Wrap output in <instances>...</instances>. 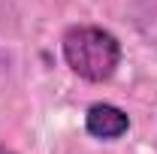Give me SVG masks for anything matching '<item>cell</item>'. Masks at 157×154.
<instances>
[{"instance_id": "cell-1", "label": "cell", "mask_w": 157, "mask_h": 154, "mask_svg": "<svg viewBox=\"0 0 157 154\" xmlns=\"http://www.w3.org/2000/svg\"><path fill=\"white\" fill-rule=\"evenodd\" d=\"M60 55L78 79L91 85H103L118 73L124 48L121 39L100 24H73L63 30Z\"/></svg>"}, {"instance_id": "cell-2", "label": "cell", "mask_w": 157, "mask_h": 154, "mask_svg": "<svg viewBox=\"0 0 157 154\" xmlns=\"http://www.w3.org/2000/svg\"><path fill=\"white\" fill-rule=\"evenodd\" d=\"M85 130L100 142H115L130 130V115L115 103H91L85 112Z\"/></svg>"}, {"instance_id": "cell-3", "label": "cell", "mask_w": 157, "mask_h": 154, "mask_svg": "<svg viewBox=\"0 0 157 154\" xmlns=\"http://www.w3.org/2000/svg\"><path fill=\"white\" fill-rule=\"evenodd\" d=\"M0 154H15L12 148H6V145H0Z\"/></svg>"}]
</instances>
